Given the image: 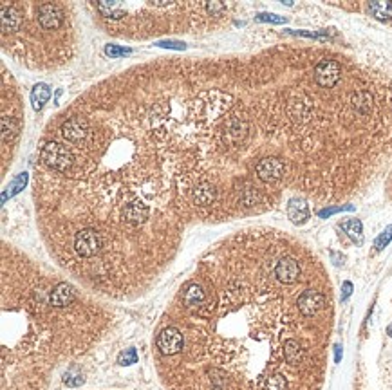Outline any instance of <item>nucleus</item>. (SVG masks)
<instances>
[{
  "label": "nucleus",
  "instance_id": "1",
  "mask_svg": "<svg viewBox=\"0 0 392 390\" xmlns=\"http://www.w3.org/2000/svg\"><path fill=\"white\" fill-rule=\"evenodd\" d=\"M226 240L199 267L204 298L175 303L185 349L163 358L170 390H317L320 330L298 309V284L275 275L282 244Z\"/></svg>",
  "mask_w": 392,
  "mask_h": 390
},
{
  "label": "nucleus",
  "instance_id": "2",
  "mask_svg": "<svg viewBox=\"0 0 392 390\" xmlns=\"http://www.w3.org/2000/svg\"><path fill=\"white\" fill-rule=\"evenodd\" d=\"M40 159L45 166L56 172H67L74 164V155H72L71 148L65 147V145L55 143V141H49L42 147Z\"/></svg>",
  "mask_w": 392,
  "mask_h": 390
},
{
  "label": "nucleus",
  "instance_id": "3",
  "mask_svg": "<svg viewBox=\"0 0 392 390\" xmlns=\"http://www.w3.org/2000/svg\"><path fill=\"white\" fill-rule=\"evenodd\" d=\"M155 349L161 358H174L185 349V336L175 325H165L155 336Z\"/></svg>",
  "mask_w": 392,
  "mask_h": 390
},
{
  "label": "nucleus",
  "instance_id": "4",
  "mask_svg": "<svg viewBox=\"0 0 392 390\" xmlns=\"http://www.w3.org/2000/svg\"><path fill=\"white\" fill-rule=\"evenodd\" d=\"M285 174V163L280 157H264L255 166V175L257 179L266 184L277 183L284 177Z\"/></svg>",
  "mask_w": 392,
  "mask_h": 390
},
{
  "label": "nucleus",
  "instance_id": "5",
  "mask_svg": "<svg viewBox=\"0 0 392 390\" xmlns=\"http://www.w3.org/2000/svg\"><path fill=\"white\" fill-rule=\"evenodd\" d=\"M342 67L334 60H320L315 67V80L320 87L331 89L340 81Z\"/></svg>",
  "mask_w": 392,
  "mask_h": 390
},
{
  "label": "nucleus",
  "instance_id": "6",
  "mask_svg": "<svg viewBox=\"0 0 392 390\" xmlns=\"http://www.w3.org/2000/svg\"><path fill=\"white\" fill-rule=\"evenodd\" d=\"M36 15H38V22L40 25L47 31H53V29H58L60 25L64 24V8L60 4H40L36 8Z\"/></svg>",
  "mask_w": 392,
  "mask_h": 390
},
{
  "label": "nucleus",
  "instance_id": "7",
  "mask_svg": "<svg viewBox=\"0 0 392 390\" xmlns=\"http://www.w3.org/2000/svg\"><path fill=\"white\" fill-rule=\"evenodd\" d=\"M91 132L89 128V123L85 118H71L67 120L64 125H62V135H64L65 140L69 143H82Z\"/></svg>",
  "mask_w": 392,
  "mask_h": 390
},
{
  "label": "nucleus",
  "instance_id": "8",
  "mask_svg": "<svg viewBox=\"0 0 392 390\" xmlns=\"http://www.w3.org/2000/svg\"><path fill=\"white\" fill-rule=\"evenodd\" d=\"M248 134V123H246L242 118H230L226 121L224 132H222V141L226 145H237L244 140V135Z\"/></svg>",
  "mask_w": 392,
  "mask_h": 390
},
{
  "label": "nucleus",
  "instance_id": "9",
  "mask_svg": "<svg viewBox=\"0 0 392 390\" xmlns=\"http://www.w3.org/2000/svg\"><path fill=\"white\" fill-rule=\"evenodd\" d=\"M288 217L291 219V222L302 226L307 222L309 219V204L305 203L302 197H293L288 201Z\"/></svg>",
  "mask_w": 392,
  "mask_h": 390
},
{
  "label": "nucleus",
  "instance_id": "10",
  "mask_svg": "<svg viewBox=\"0 0 392 390\" xmlns=\"http://www.w3.org/2000/svg\"><path fill=\"white\" fill-rule=\"evenodd\" d=\"M340 228L347 233V237L353 240L354 244L363 242V224H361V220H358V219L344 220V222L340 224Z\"/></svg>",
  "mask_w": 392,
  "mask_h": 390
},
{
  "label": "nucleus",
  "instance_id": "11",
  "mask_svg": "<svg viewBox=\"0 0 392 390\" xmlns=\"http://www.w3.org/2000/svg\"><path fill=\"white\" fill-rule=\"evenodd\" d=\"M51 98V89L45 83H36L31 91V103L35 110H42L47 100Z\"/></svg>",
  "mask_w": 392,
  "mask_h": 390
},
{
  "label": "nucleus",
  "instance_id": "12",
  "mask_svg": "<svg viewBox=\"0 0 392 390\" xmlns=\"http://www.w3.org/2000/svg\"><path fill=\"white\" fill-rule=\"evenodd\" d=\"M367 11L378 20H392V2H369Z\"/></svg>",
  "mask_w": 392,
  "mask_h": 390
},
{
  "label": "nucleus",
  "instance_id": "13",
  "mask_svg": "<svg viewBox=\"0 0 392 390\" xmlns=\"http://www.w3.org/2000/svg\"><path fill=\"white\" fill-rule=\"evenodd\" d=\"M98 9L105 16H109V18H121L123 16L121 6H119L118 2H99Z\"/></svg>",
  "mask_w": 392,
  "mask_h": 390
},
{
  "label": "nucleus",
  "instance_id": "14",
  "mask_svg": "<svg viewBox=\"0 0 392 390\" xmlns=\"http://www.w3.org/2000/svg\"><path fill=\"white\" fill-rule=\"evenodd\" d=\"M392 240V224L390 226H387L383 231L380 233V237H378L376 240H374V251H383L385 247L388 246V242Z\"/></svg>",
  "mask_w": 392,
  "mask_h": 390
},
{
  "label": "nucleus",
  "instance_id": "15",
  "mask_svg": "<svg viewBox=\"0 0 392 390\" xmlns=\"http://www.w3.org/2000/svg\"><path fill=\"white\" fill-rule=\"evenodd\" d=\"M25 181H28V174H20L18 177H16V179L11 183V186H8V190L4 191V195H2V201L6 203L8 195H13V193H16V191H20V188L25 186Z\"/></svg>",
  "mask_w": 392,
  "mask_h": 390
},
{
  "label": "nucleus",
  "instance_id": "16",
  "mask_svg": "<svg viewBox=\"0 0 392 390\" xmlns=\"http://www.w3.org/2000/svg\"><path fill=\"white\" fill-rule=\"evenodd\" d=\"M136 361H138V352H136V349H125L121 354L118 356L119 365H132V363Z\"/></svg>",
  "mask_w": 392,
  "mask_h": 390
},
{
  "label": "nucleus",
  "instance_id": "17",
  "mask_svg": "<svg viewBox=\"0 0 392 390\" xmlns=\"http://www.w3.org/2000/svg\"><path fill=\"white\" fill-rule=\"evenodd\" d=\"M258 22H271V24H285L288 18L280 15H273V13H258L257 15Z\"/></svg>",
  "mask_w": 392,
  "mask_h": 390
},
{
  "label": "nucleus",
  "instance_id": "18",
  "mask_svg": "<svg viewBox=\"0 0 392 390\" xmlns=\"http://www.w3.org/2000/svg\"><path fill=\"white\" fill-rule=\"evenodd\" d=\"M353 211L354 206H329V208H324V210L318 211V217L320 219H327V217L334 215V213H340V211Z\"/></svg>",
  "mask_w": 392,
  "mask_h": 390
},
{
  "label": "nucleus",
  "instance_id": "19",
  "mask_svg": "<svg viewBox=\"0 0 392 390\" xmlns=\"http://www.w3.org/2000/svg\"><path fill=\"white\" fill-rule=\"evenodd\" d=\"M105 52H107L111 58H118V56H127L130 54V49L125 47H118V45H107L105 47Z\"/></svg>",
  "mask_w": 392,
  "mask_h": 390
},
{
  "label": "nucleus",
  "instance_id": "20",
  "mask_svg": "<svg viewBox=\"0 0 392 390\" xmlns=\"http://www.w3.org/2000/svg\"><path fill=\"white\" fill-rule=\"evenodd\" d=\"M64 381L67 383L69 386H76V385H82V383H84V378H82V374H72V372H67Z\"/></svg>",
  "mask_w": 392,
  "mask_h": 390
},
{
  "label": "nucleus",
  "instance_id": "21",
  "mask_svg": "<svg viewBox=\"0 0 392 390\" xmlns=\"http://www.w3.org/2000/svg\"><path fill=\"white\" fill-rule=\"evenodd\" d=\"M204 8L208 9V11H210L212 15H214V13H222V11L226 9L224 4H221V2H208V4H206Z\"/></svg>",
  "mask_w": 392,
  "mask_h": 390
},
{
  "label": "nucleus",
  "instance_id": "22",
  "mask_svg": "<svg viewBox=\"0 0 392 390\" xmlns=\"http://www.w3.org/2000/svg\"><path fill=\"white\" fill-rule=\"evenodd\" d=\"M159 47H168V49H185V44L182 42H172V40H167V42H158Z\"/></svg>",
  "mask_w": 392,
  "mask_h": 390
},
{
  "label": "nucleus",
  "instance_id": "23",
  "mask_svg": "<svg viewBox=\"0 0 392 390\" xmlns=\"http://www.w3.org/2000/svg\"><path fill=\"white\" fill-rule=\"evenodd\" d=\"M342 289H344V293H342V300L345 302V300H347L349 296H351V293H353V284H351V282H345Z\"/></svg>",
  "mask_w": 392,
  "mask_h": 390
},
{
  "label": "nucleus",
  "instance_id": "24",
  "mask_svg": "<svg viewBox=\"0 0 392 390\" xmlns=\"http://www.w3.org/2000/svg\"><path fill=\"white\" fill-rule=\"evenodd\" d=\"M342 359V345H334V363H340Z\"/></svg>",
  "mask_w": 392,
  "mask_h": 390
},
{
  "label": "nucleus",
  "instance_id": "25",
  "mask_svg": "<svg viewBox=\"0 0 392 390\" xmlns=\"http://www.w3.org/2000/svg\"><path fill=\"white\" fill-rule=\"evenodd\" d=\"M387 335H388V336H390V338H392V323H390V325L387 327Z\"/></svg>",
  "mask_w": 392,
  "mask_h": 390
}]
</instances>
